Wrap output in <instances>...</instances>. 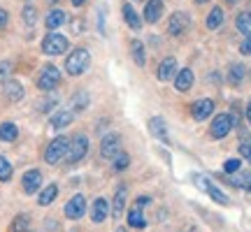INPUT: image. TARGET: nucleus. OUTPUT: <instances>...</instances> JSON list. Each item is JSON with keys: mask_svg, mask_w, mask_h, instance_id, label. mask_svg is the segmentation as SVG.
<instances>
[{"mask_svg": "<svg viewBox=\"0 0 251 232\" xmlns=\"http://www.w3.org/2000/svg\"><path fill=\"white\" fill-rule=\"evenodd\" d=\"M81 30H84V21L75 19V21H72V33H75V35H81Z\"/></svg>", "mask_w": 251, "mask_h": 232, "instance_id": "obj_41", "label": "nucleus"}, {"mask_svg": "<svg viewBox=\"0 0 251 232\" xmlns=\"http://www.w3.org/2000/svg\"><path fill=\"white\" fill-rule=\"evenodd\" d=\"M65 21H68V14H65L63 9H51L45 19V26H47V30H56V28H61Z\"/></svg>", "mask_w": 251, "mask_h": 232, "instance_id": "obj_18", "label": "nucleus"}, {"mask_svg": "<svg viewBox=\"0 0 251 232\" xmlns=\"http://www.w3.org/2000/svg\"><path fill=\"white\" fill-rule=\"evenodd\" d=\"M100 153H102V158H114L117 153H121V135L117 133H109L102 137V142H100Z\"/></svg>", "mask_w": 251, "mask_h": 232, "instance_id": "obj_8", "label": "nucleus"}, {"mask_svg": "<svg viewBox=\"0 0 251 232\" xmlns=\"http://www.w3.org/2000/svg\"><path fill=\"white\" fill-rule=\"evenodd\" d=\"M163 14V0H149L144 7V21L147 23H158V19Z\"/></svg>", "mask_w": 251, "mask_h": 232, "instance_id": "obj_17", "label": "nucleus"}, {"mask_svg": "<svg viewBox=\"0 0 251 232\" xmlns=\"http://www.w3.org/2000/svg\"><path fill=\"white\" fill-rule=\"evenodd\" d=\"M84 211H86V197L84 195H75L72 200H68V205H65V216H68L70 221L81 218Z\"/></svg>", "mask_w": 251, "mask_h": 232, "instance_id": "obj_11", "label": "nucleus"}, {"mask_svg": "<svg viewBox=\"0 0 251 232\" xmlns=\"http://www.w3.org/2000/svg\"><path fill=\"white\" fill-rule=\"evenodd\" d=\"M247 190H249V193H251V181H249V186H247Z\"/></svg>", "mask_w": 251, "mask_h": 232, "instance_id": "obj_48", "label": "nucleus"}, {"mask_svg": "<svg viewBox=\"0 0 251 232\" xmlns=\"http://www.w3.org/2000/svg\"><path fill=\"white\" fill-rule=\"evenodd\" d=\"M28 232H30V230H28Z\"/></svg>", "mask_w": 251, "mask_h": 232, "instance_id": "obj_51", "label": "nucleus"}, {"mask_svg": "<svg viewBox=\"0 0 251 232\" xmlns=\"http://www.w3.org/2000/svg\"><path fill=\"white\" fill-rule=\"evenodd\" d=\"M247 123H249V128H251V102L247 105Z\"/></svg>", "mask_w": 251, "mask_h": 232, "instance_id": "obj_44", "label": "nucleus"}, {"mask_svg": "<svg viewBox=\"0 0 251 232\" xmlns=\"http://www.w3.org/2000/svg\"><path fill=\"white\" fill-rule=\"evenodd\" d=\"M224 19H226L224 9H221V7H214L212 12H209V14H207L205 26L209 28V30H216V28H221V26H224Z\"/></svg>", "mask_w": 251, "mask_h": 232, "instance_id": "obj_24", "label": "nucleus"}, {"mask_svg": "<svg viewBox=\"0 0 251 232\" xmlns=\"http://www.w3.org/2000/svg\"><path fill=\"white\" fill-rule=\"evenodd\" d=\"M19 137V128L14 123H9V121H5V123H0V142H14Z\"/></svg>", "mask_w": 251, "mask_h": 232, "instance_id": "obj_25", "label": "nucleus"}, {"mask_svg": "<svg viewBox=\"0 0 251 232\" xmlns=\"http://www.w3.org/2000/svg\"><path fill=\"white\" fill-rule=\"evenodd\" d=\"M28 228H30V216L19 214L9 225V232H28Z\"/></svg>", "mask_w": 251, "mask_h": 232, "instance_id": "obj_30", "label": "nucleus"}, {"mask_svg": "<svg viewBox=\"0 0 251 232\" xmlns=\"http://www.w3.org/2000/svg\"><path fill=\"white\" fill-rule=\"evenodd\" d=\"M226 2H228V5H237L240 0H226Z\"/></svg>", "mask_w": 251, "mask_h": 232, "instance_id": "obj_47", "label": "nucleus"}, {"mask_svg": "<svg viewBox=\"0 0 251 232\" xmlns=\"http://www.w3.org/2000/svg\"><path fill=\"white\" fill-rule=\"evenodd\" d=\"M121 12H124V19H126V23L133 28V30H140L142 28V17L135 12V7L130 5V2H126L124 7H121Z\"/></svg>", "mask_w": 251, "mask_h": 232, "instance_id": "obj_19", "label": "nucleus"}, {"mask_svg": "<svg viewBox=\"0 0 251 232\" xmlns=\"http://www.w3.org/2000/svg\"><path fill=\"white\" fill-rule=\"evenodd\" d=\"M86 105H89V93H86V91H79V93L70 100L72 112H84V109H86Z\"/></svg>", "mask_w": 251, "mask_h": 232, "instance_id": "obj_31", "label": "nucleus"}, {"mask_svg": "<svg viewBox=\"0 0 251 232\" xmlns=\"http://www.w3.org/2000/svg\"><path fill=\"white\" fill-rule=\"evenodd\" d=\"M21 186H24V193H28V195L37 193L40 186H42V172L40 170H28L26 174H24V179H21Z\"/></svg>", "mask_w": 251, "mask_h": 232, "instance_id": "obj_12", "label": "nucleus"}, {"mask_svg": "<svg viewBox=\"0 0 251 232\" xmlns=\"http://www.w3.org/2000/svg\"><path fill=\"white\" fill-rule=\"evenodd\" d=\"M235 28L242 35H251V12H240L237 19H235Z\"/></svg>", "mask_w": 251, "mask_h": 232, "instance_id": "obj_28", "label": "nucleus"}, {"mask_svg": "<svg viewBox=\"0 0 251 232\" xmlns=\"http://www.w3.org/2000/svg\"><path fill=\"white\" fill-rule=\"evenodd\" d=\"M149 202H151V197H149V195H140V197H137V202H135V205H137V207H142V209H144V207L149 205Z\"/></svg>", "mask_w": 251, "mask_h": 232, "instance_id": "obj_42", "label": "nucleus"}, {"mask_svg": "<svg viewBox=\"0 0 251 232\" xmlns=\"http://www.w3.org/2000/svg\"><path fill=\"white\" fill-rule=\"evenodd\" d=\"M126 197H128V188L121 186L117 190V195H114V207H112V214H114V218H121V216H124Z\"/></svg>", "mask_w": 251, "mask_h": 232, "instance_id": "obj_23", "label": "nucleus"}, {"mask_svg": "<svg viewBox=\"0 0 251 232\" xmlns=\"http://www.w3.org/2000/svg\"><path fill=\"white\" fill-rule=\"evenodd\" d=\"M117 232H126V230H117Z\"/></svg>", "mask_w": 251, "mask_h": 232, "instance_id": "obj_49", "label": "nucleus"}, {"mask_svg": "<svg viewBox=\"0 0 251 232\" xmlns=\"http://www.w3.org/2000/svg\"><path fill=\"white\" fill-rule=\"evenodd\" d=\"M68 146H70V139L68 137H56V139H51L49 142V146H47L45 151V161L49 162V165H56V162H61L63 158H65V153H68Z\"/></svg>", "mask_w": 251, "mask_h": 232, "instance_id": "obj_5", "label": "nucleus"}, {"mask_svg": "<svg viewBox=\"0 0 251 232\" xmlns=\"http://www.w3.org/2000/svg\"><path fill=\"white\" fill-rule=\"evenodd\" d=\"M7 19H9V14H7V9H2V7H0V28L5 26V23H7Z\"/></svg>", "mask_w": 251, "mask_h": 232, "instance_id": "obj_43", "label": "nucleus"}, {"mask_svg": "<svg viewBox=\"0 0 251 232\" xmlns=\"http://www.w3.org/2000/svg\"><path fill=\"white\" fill-rule=\"evenodd\" d=\"M240 156H242L247 162H251V142H242V144H240Z\"/></svg>", "mask_w": 251, "mask_h": 232, "instance_id": "obj_38", "label": "nucleus"}, {"mask_svg": "<svg viewBox=\"0 0 251 232\" xmlns=\"http://www.w3.org/2000/svg\"><path fill=\"white\" fill-rule=\"evenodd\" d=\"M9 179H12V162L5 156H0V181H9Z\"/></svg>", "mask_w": 251, "mask_h": 232, "instance_id": "obj_34", "label": "nucleus"}, {"mask_svg": "<svg viewBox=\"0 0 251 232\" xmlns=\"http://www.w3.org/2000/svg\"><path fill=\"white\" fill-rule=\"evenodd\" d=\"M130 54H133L135 65H140V68H142L144 63H147V54H144V45L140 42V40H130Z\"/></svg>", "mask_w": 251, "mask_h": 232, "instance_id": "obj_26", "label": "nucleus"}, {"mask_svg": "<svg viewBox=\"0 0 251 232\" xmlns=\"http://www.w3.org/2000/svg\"><path fill=\"white\" fill-rule=\"evenodd\" d=\"M86 153H89V137H86V135H75L70 139V146H68V153H65V161H68V165H77Z\"/></svg>", "mask_w": 251, "mask_h": 232, "instance_id": "obj_2", "label": "nucleus"}, {"mask_svg": "<svg viewBox=\"0 0 251 232\" xmlns=\"http://www.w3.org/2000/svg\"><path fill=\"white\" fill-rule=\"evenodd\" d=\"M9 72H12V63H9V61H0V81H2V84L7 81Z\"/></svg>", "mask_w": 251, "mask_h": 232, "instance_id": "obj_37", "label": "nucleus"}, {"mask_svg": "<svg viewBox=\"0 0 251 232\" xmlns=\"http://www.w3.org/2000/svg\"><path fill=\"white\" fill-rule=\"evenodd\" d=\"M56 195H58V186H56V184H49V186L40 193V197H37V205H40V207L51 205V202L56 200Z\"/></svg>", "mask_w": 251, "mask_h": 232, "instance_id": "obj_27", "label": "nucleus"}, {"mask_svg": "<svg viewBox=\"0 0 251 232\" xmlns=\"http://www.w3.org/2000/svg\"><path fill=\"white\" fill-rule=\"evenodd\" d=\"M68 46H70V42H68L65 35H61V33H49V35L42 40V54L61 56L68 51Z\"/></svg>", "mask_w": 251, "mask_h": 232, "instance_id": "obj_3", "label": "nucleus"}, {"mask_svg": "<svg viewBox=\"0 0 251 232\" xmlns=\"http://www.w3.org/2000/svg\"><path fill=\"white\" fill-rule=\"evenodd\" d=\"M193 181H196V186L200 188V190H205L207 195L212 197V200H216L219 205H224V207L230 205V200H228V195H226V193L221 190V188H216L214 184H212V181H209L207 177H202V174H198V177H193Z\"/></svg>", "mask_w": 251, "mask_h": 232, "instance_id": "obj_6", "label": "nucleus"}, {"mask_svg": "<svg viewBox=\"0 0 251 232\" xmlns=\"http://www.w3.org/2000/svg\"><path fill=\"white\" fill-rule=\"evenodd\" d=\"M149 133H151L156 139H161L163 144L170 142V139H168V125H165V121H163L161 116H153V118H149Z\"/></svg>", "mask_w": 251, "mask_h": 232, "instance_id": "obj_15", "label": "nucleus"}, {"mask_svg": "<svg viewBox=\"0 0 251 232\" xmlns=\"http://www.w3.org/2000/svg\"><path fill=\"white\" fill-rule=\"evenodd\" d=\"M188 232H196V230H188Z\"/></svg>", "mask_w": 251, "mask_h": 232, "instance_id": "obj_50", "label": "nucleus"}, {"mask_svg": "<svg viewBox=\"0 0 251 232\" xmlns=\"http://www.w3.org/2000/svg\"><path fill=\"white\" fill-rule=\"evenodd\" d=\"M240 51L244 56H251V35H244V42L240 45Z\"/></svg>", "mask_w": 251, "mask_h": 232, "instance_id": "obj_40", "label": "nucleus"}, {"mask_svg": "<svg viewBox=\"0 0 251 232\" xmlns=\"http://www.w3.org/2000/svg\"><path fill=\"white\" fill-rule=\"evenodd\" d=\"M212 114H214V100L202 98V100H196V102L191 105V116H193L196 121H205V118H209Z\"/></svg>", "mask_w": 251, "mask_h": 232, "instance_id": "obj_10", "label": "nucleus"}, {"mask_svg": "<svg viewBox=\"0 0 251 232\" xmlns=\"http://www.w3.org/2000/svg\"><path fill=\"white\" fill-rule=\"evenodd\" d=\"M249 181H251V172H235L228 184L235 186V188H247L249 186Z\"/></svg>", "mask_w": 251, "mask_h": 232, "instance_id": "obj_32", "label": "nucleus"}, {"mask_svg": "<svg viewBox=\"0 0 251 232\" xmlns=\"http://www.w3.org/2000/svg\"><path fill=\"white\" fill-rule=\"evenodd\" d=\"M196 5H205V2H209V0H193Z\"/></svg>", "mask_w": 251, "mask_h": 232, "instance_id": "obj_46", "label": "nucleus"}, {"mask_svg": "<svg viewBox=\"0 0 251 232\" xmlns=\"http://www.w3.org/2000/svg\"><path fill=\"white\" fill-rule=\"evenodd\" d=\"M244 74H247V68H244L242 63H233L230 70H228V81L230 84H240L244 79Z\"/></svg>", "mask_w": 251, "mask_h": 232, "instance_id": "obj_29", "label": "nucleus"}, {"mask_svg": "<svg viewBox=\"0 0 251 232\" xmlns=\"http://www.w3.org/2000/svg\"><path fill=\"white\" fill-rule=\"evenodd\" d=\"M21 19H24V23L26 26H35L37 23V9L35 7H24V12H21Z\"/></svg>", "mask_w": 251, "mask_h": 232, "instance_id": "obj_33", "label": "nucleus"}, {"mask_svg": "<svg viewBox=\"0 0 251 232\" xmlns=\"http://www.w3.org/2000/svg\"><path fill=\"white\" fill-rule=\"evenodd\" d=\"M109 214V205L105 197H96L93 200V209H91V221L93 223H102Z\"/></svg>", "mask_w": 251, "mask_h": 232, "instance_id": "obj_16", "label": "nucleus"}, {"mask_svg": "<svg viewBox=\"0 0 251 232\" xmlns=\"http://www.w3.org/2000/svg\"><path fill=\"white\" fill-rule=\"evenodd\" d=\"M128 165H130V156H128V153H117V156H114V170L117 172L126 170Z\"/></svg>", "mask_w": 251, "mask_h": 232, "instance_id": "obj_35", "label": "nucleus"}, {"mask_svg": "<svg viewBox=\"0 0 251 232\" xmlns=\"http://www.w3.org/2000/svg\"><path fill=\"white\" fill-rule=\"evenodd\" d=\"M5 98H7L9 102H19V100L24 98V86L14 79H7L5 81Z\"/></svg>", "mask_w": 251, "mask_h": 232, "instance_id": "obj_20", "label": "nucleus"}, {"mask_svg": "<svg viewBox=\"0 0 251 232\" xmlns=\"http://www.w3.org/2000/svg\"><path fill=\"white\" fill-rule=\"evenodd\" d=\"M58 84H61V70L56 65H45L40 77H37V89L42 93H51Z\"/></svg>", "mask_w": 251, "mask_h": 232, "instance_id": "obj_4", "label": "nucleus"}, {"mask_svg": "<svg viewBox=\"0 0 251 232\" xmlns=\"http://www.w3.org/2000/svg\"><path fill=\"white\" fill-rule=\"evenodd\" d=\"M75 7H81V5H86V0H70Z\"/></svg>", "mask_w": 251, "mask_h": 232, "instance_id": "obj_45", "label": "nucleus"}, {"mask_svg": "<svg viewBox=\"0 0 251 232\" xmlns=\"http://www.w3.org/2000/svg\"><path fill=\"white\" fill-rule=\"evenodd\" d=\"M70 123H72V112H70V109L56 112V114L51 116V121H49V125H51L54 130H63V128H68Z\"/></svg>", "mask_w": 251, "mask_h": 232, "instance_id": "obj_21", "label": "nucleus"}, {"mask_svg": "<svg viewBox=\"0 0 251 232\" xmlns=\"http://www.w3.org/2000/svg\"><path fill=\"white\" fill-rule=\"evenodd\" d=\"M240 167H242V161H240V158H228L224 165V172L226 174H235V172H240Z\"/></svg>", "mask_w": 251, "mask_h": 232, "instance_id": "obj_36", "label": "nucleus"}, {"mask_svg": "<svg viewBox=\"0 0 251 232\" xmlns=\"http://www.w3.org/2000/svg\"><path fill=\"white\" fill-rule=\"evenodd\" d=\"M233 130V121H230V114H216L212 125H209V135L214 139H224L226 135Z\"/></svg>", "mask_w": 251, "mask_h": 232, "instance_id": "obj_7", "label": "nucleus"}, {"mask_svg": "<svg viewBox=\"0 0 251 232\" xmlns=\"http://www.w3.org/2000/svg\"><path fill=\"white\" fill-rule=\"evenodd\" d=\"M188 26H191V19H188L186 12H175L170 17V21H168V33L172 37H179L188 30Z\"/></svg>", "mask_w": 251, "mask_h": 232, "instance_id": "obj_9", "label": "nucleus"}, {"mask_svg": "<svg viewBox=\"0 0 251 232\" xmlns=\"http://www.w3.org/2000/svg\"><path fill=\"white\" fill-rule=\"evenodd\" d=\"M54 107H56V98H49L40 102V112H51Z\"/></svg>", "mask_w": 251, "mask_h": 232, "instance_id": "obj_39", "label": "nucleus"}, {"mask_svg": "<svg viewBox=\"0 0 251 232\" xmlns=\"http://www.w3.org/2000/svg\"><path fill=\"white\" fill-rule=\"evenodd\" d=\"M175 74H177V61H175L172 56L163 58V61L158 63V68H156V79L168 81V79H172Z\"/></svg>", "mask_w": 251, "mask_h": 232, "instance_id": "obj_13", "label": "nucleus"}, {"mask_svg": "<svg viewBox=\"0 0 251 232\" xmlns=\"http://www.w3.org/2000/svg\"><path fill=\"white\" fill-rule=\"evenodd\" d=\"M128 225L130 228H137V230H142L144 225H147V218H144V211H142V207H130L128 209Z\"/></svg>", "mask_w": 251, "mask_h": 232, "instance_id": "obj_22", "label": "nucleus"}, {"mask_svg": "<svg viewBox=\"0 0 251 232\" xmlns=\"http://www.w3.org/2000/svg\"><path fill=\"white\" fill-rule=\"evenodd\" d=\"M193 70H188V68H181V70H177V74H175V89L179 91V93H186V91H191V86H193Z\"/></svg>", "mask_w": 251, "mask_h": 232, "instance_id": "obj_14", "label": "nucleus"}, {"mask_svg": "<svg viewBox=\"0 0 251 232\" xmlns=\"http://www.w3.org/2000/svg\"><path fill=\"white\" fill-rule=\"evenodd\" d=\"M89 65H91V54H89V49H84V46L75 49V51L65 58V70H68V74H72V77L84 74V72L89 70Z\"/></svg>", "mask_w": 251, "mask_h": 232, "instance_id": "obj_1", "label": "nucleus"}]
</instances>
